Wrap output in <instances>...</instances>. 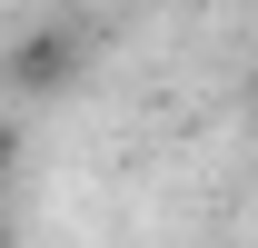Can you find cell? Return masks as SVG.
Wrapping results in <instances>:
<instances>
[{"mask_svg":"<svg viewBox=\"0 0 258 248\" xmlns=\"http://www.w3.org/2000/svg\"><path fill=\"white\" fill-rule=\"evenodd\" d=\"M80 70H90V30L80 20H30L0 50V90L10 99H60V90H80Z\"/></svg>","mask_w":258,"mask_h":248,"instance_id":"6da1fadb","label":"cell"},{"mask_svg":"<svg viewBox=\"0 0 258 248\" xmlns=\"http://www.w3.org/2000/svg\"><path fill=\"white\" fill-rule=\"evenodd\" d=\"M20 149H30V139H20V119H0V179L20 169Z\"/></svg>","mask_w":258,"mask_h":248,"instance_id":"7a4b0ae2","label":"cell"},{"mask_svg":"<svg viewBox=\"0 0 258 248\" xmlns=\"http://www.w3.org/2000/svg\"><path fill=\"white\" fill-rule=\"evenodd\" d=\"M0 248H20V228H10V218H0Z\"/></svg>","mask_w":258,"mask_h":248,"instance_id":"3957f363","label":"cell"}]
</instances>
